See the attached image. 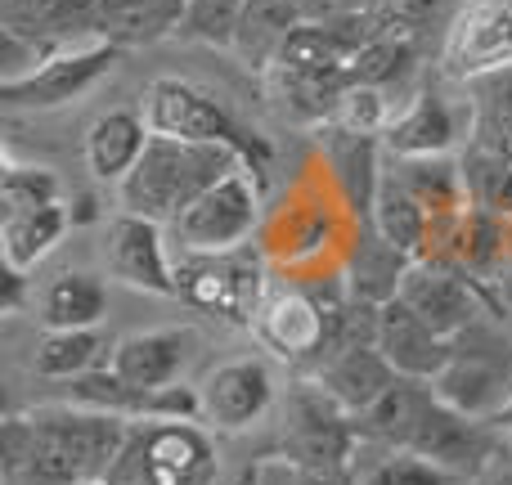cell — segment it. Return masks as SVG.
Segmentation results:
<instances>
[{"instance_id":"6da1fadb","label":"cell","mask_w":512,"mask_h":485,"mask_svg":"<svg viewBox=\"0 0 512 485\" xmlns=\"http://www.w3.org/2000/svg\"><path fill=\"white\" fill-rule=\"evenodd\" d=\"M131 436V418L86 405H36L5 418V485H95L108 481Z\"/></svg>"},{"instance_id":"7a4b0ae2","label":"cell","mask_w":512,"mask_h":485,"mask_svg":"<svg viewBox=\"0 0 512 485\" xmlns=\"http://www.w3.org/2000/svg\"><path fill=\"white\" fill-rule=\"evenodd\" d=\"M243 158L225 144H189L153 135L140 167L117 185V207L126 216L171 225L185 207H194L212 185H221L230 171H239Z\"/></svg>"},{"instance_id":"3957f363","label":"cell","mask_w":512,"mask_h":485,"mask_svg":"<svg viewBox=\"0 0 512 485\" xmlns=\"http://www.w3.org/2000/svg\"><path fill=\"white\" fill-rule=\"evenodd\" d=\"M144 117H149L153 135H167V140H189V144H225L243 158V167L252 171L256 180H270L274 153L270 144L256 131L239 122L212 90L194 86L185 77H158L144 90Z\"/></svg>"},{"instance_id":"277c9868","label":"cell","mask_w":512,"mask_h":485,"mask_svg":"<svg viewBox=\"0 0 512 485\" xmlns=\"http://www.w3.org/2000/svg\"><path fill=\"white\" fill-rule=\"evenodd\" d=\"M113 485H216L221 454L203 423L194 418H149L131 423L122 454H117Z\"/></svg>"},{"instance_id":"5b68a950","label":"cell","mask_w":512,"mask_h":485,"mask_svg":"<svg viewBox=\"0 0 512 485\" xmlns=\"http://www.w3.org/2000/svg\"><path fill=\"white\" fill-rule=\"evenodd\" d=\"M176 297L221 315L225 324L252 328L265 306V265L252 252H176Z\"/></svg>"},{"instance_id":"8992f818","label":"cell","mask_w":512,"mask_h":485,"mask_svg":"<svg viewBox=\"0 0 512 485\" xmlns=\"http://www.w3.org/2000/svg\"><path fill=\"white\" fill-rule=\"evenodd\" d=\"M261 194L265 185L248 167L230 171L221 185H212L194 207H185L167 225V239L176 243V252H239L261 225Z\"/></svg>"},{"instance_id":"52a82bcc","label":"cell","mask_w":512,"mask_h":485,"mask_svg":"<svg viewBox=\"0 0 512 485\" xmlns=\"http://www.w3.org/2000/svg\"><path fill=\"white\" fill-rule=\"evenodd\" d=\"M432 387L445 405L463 414L495 418L512 400V342L477 319L468 333L454 337V355Z\"/></svg>"},{"instance_id":"ba28073f","label":"cell","mask_w":512,"mask_h":485,"mask_svg":"<svg viewBox=\"0 0 512 485\" xmlns=\"http://www.w3.org/2000/svg\"><path fill=\"white\" fill-rule=\"evenodd\" d=\"M283 454L306 472H351V459L360 454L355 418L315 378L292 387L283 405Z\"/></svg>"},{"instance_id":"9c48e42d","label":"cell","mask_w":512,"mask_h":485,"mask_svg":"<svg viewBox=\"0 0 512 485\" xmlns=\"http://www.w3.org/2000/svg\"><path fill=\"white\" fill-rule=\"evenodd\" d=\"M122 59L113 41H72L59 45L32 77L23 81H9L0 86V104L5 108H63V104H77L81 95L99 86V81L113 72V63Z\"/></svg>"},{"instance_id":"30bf717a","label":"cell","mask_w":512,"mask_h":485,"mask_svg":"<svg viewBox=\"0 0 512 485\" xmlns=\"http://www.w3.org/2000/svg\"><path fill=\"white\" fill-rule=\"evenodd\" d=\"M512 68V0H463L441 41V77L472 81Z\"/></svg>"},{"instance_id":"8fae6325","label":"cell","mask_w":512,"mask_h":485,"mask_svg":"<svg viewBox=\"0 0 512 485\" xmlns=\"http://www.w3.org/2000/svg\"><path fill=\"white\" fill-rule=\"evenodd\" d=\"M499 441H504V432H499L490 418H472V414H463V409L445 405V400L436 396L432 405H427V414H423V423H418L409 450L423 454V459H432L436 468L454 472V477L477 481L495 468Z\"/></svg>"},{"instance_id":"7c38bea8","label":"cell","mask_w":512,"mask_h":485,"mask_svg":"<svg viewBox=\"0 0 512 485\" xmlns=\"http://www.w3.org/2000/svg\"><path fill=\"white\" fill-rule=\"evenodd\" d=\"M104 265L117 283L149 297H176V256L167 225L144 216H113L104 230Z\"/></svg>"},{"instance_id":"4fadbf2b","label":"cell","mask_w":512,"mask_h":485,"mask_svg":"<svg viewBox=\"0 0 512 485\" xmlns=\"http://www.w3.org/2000/svg\"><path fill=\"white\" fill-rule=\"evenodd\" d=\"M459 140H472V108L468 99H450L436 86L414 90L405 113L387 126L382 149L387 158H441L454 153Z\"/></svg>"},{"instance_id":"5bb4252c","label":"cell","mask_w":512,"mask_h":485,"mask_svg":"<svg viewBox=\"0 0 512 485\" xmlns=\"http://www.w3.org/2000/svg\"><path fill=\"white\" fill-rule=\"evenodd\" d=\"M256 337L270 346L279 360H288L292 369H301L306 378H315L324 364V346H328V306L310 301L301 288H283L270 292L256 315Z\"/></svg>"},{"instance_id":"9a60e30c","label":"cell","mask_w":512,"mask_h":485,"mask_svg":"<svg viewBox=\"0 0 512 485\" xmlns=\"http://www.w3.org/2000/svg\"><path fill=\"white\" fill-rule=\"evenodd\" d=\"M203 400V423L216 432H248L256 427L274 405V373L256 355H239V360L216 364L198 387Z\"/></svg>"},{"instance_id":"2e32d148","label":"cell","mask_w":512,"mask_h":485,"mask_svg":"<svg viewBox=\"0 0 512 485\" xmlns=\"http://www.w3.org/2000/svg\"><path fill=\"white\" fill-rule=\"evenodd\" d=\"M319 153H324L328 176H333L346 212L355 221H369L373 198L382 189V171H387L382 135H360V131H346V126L328 122V126H319Z\"/></svg>"},{"instance_id":"e0dca14e","label":"cell","mask_w":512,"mask_h":485,"mask_svg":"<svg viewBox=\"0 0 512 485\" xmlns=\"http://www.w3.org/2000/svg\"><path fill=\"white\" fill-rule=\"evenodd\" d=\"M373 346L387 355V364L400 373V378H414V382H436L445 373L454 355V342L441 337L414 306L405 301H387L378 306V333H373Z\"/></svg>"},{"instance_id":"ac0fdd59","label":"cell","mask_w":512,"mask_h":485,"mask_svg":"<svg viewBox=\"0 0 512 485\" xmlns=\"http://www.w3.org/2000/svg\"><path fill=\"white\" fill-rule=\"evenodd\" d=\"M400 301L414 306L441 337H459L477 324V292L468 283V270L459 265H436V261H414L400 283Z\"/></svg>"},{"instance_id":"d6986e66","label":"cell","mask_w":512,"mask_h":485,"mask_svg":"<svg viewBox=\"0 0 512 485\" xmlns=\"http://www.w3.org/2000/svg\"><path fill=\"white\" fill-rule=\"evenodd\" d=\"M198 355V333L194 328H144V333H126L113 342V360L108 369L126 378L131 387H171L189 360Z\"/></svg>"},{"instance_id":"ffe728a7","label":"cell","mask_w":512,"mask_h":485,"mask_svg":"<svg viewBox=\"0 0 512 485\" xmlns=\"http://www.w3.org/2000/svg\"><path fill=\"white\" fill-rule=\"evenodd\" d=\"M153 131L144 108H108L104 117H95L86 131V167L104 185H122L135 167H140L144 149H149Z\"/></svg>"},{"instance_id":"44dd1931","label":"cell","mask_w":512,"mask_h":485,"mask_svg":"<svg viewBox=\"0 0 512 485\" xmlns=\"http://www.w3.org/2000/svg\"><path fill=\"white\" fill-rule=\"evenodd\" d=\"M315 382L346 409V414L360 418L364 409H373L391 387H396L400 373L391 369L387 355H382L373 342H355V346H346L342 355H333V360L315 373Z\"/></svg>"},{"instance_id":"7402d4cb","label":"cell","mask_w":512,"mask_h":485,"mask_svg":"<svg viewBox=\"0 0 512 485\" xmlns=\"http://www.w3.org/2000/svg\"><path fill=\"white\" fill-rule=\"evenodd\" d=\"M189 18V0H95V36L117 50H140L176 36Z\"/></svg>"},{"instance_id":"603a6c76","label":"cell","mask_w":512,"mask_h":485,"mask_svg":"<svg viewBox=\"0 0 512 485\" xmlns=\"http://www.w3.org/2000/svg\"><path fill=\"white\" fill-rule=\"evenodd\" d=\"M409 265L414 261L382 239L373 230V221H360V234L351 243V261H346V297L364 301V306H387V301L400 297Z\"/></svg>"},{"instance_id":"cb8c5ba5","label":"cell","mask_w":512,"mask_h":485,"mask_svg":"<svg viewBox=\"0 0 512 485\" xmlns=\"http://www.w3.org/2000/svg\"><path fill=\"white\" fill-rule=\"evenodd\" d=\"M0 27L45 45L99 41L95 0H0Z\"/></svg>"},{"instance_id":"d4e9b609","label":"cell","mask_w":512,"mask_h":485,"mask_svg":"<svg viewBox=\"0 0 512 485\" xmlns=\"http://www.w3.org/2000/svg\"><path fill=\"white\" fill-rule=\"evenodd\" d=\"M432 400H436L432 382L400 378L378 405L355 418V436H360V445H378V450H409Z\"/></svg>"},{"instance_id":"484cf974","label":"cell","mask_w":512,"mask_h":485,"mask_svg":"<svg viewBox=\"0 0 512 485\" xmlns=\"http://www.w3.org/2000/svg\"><path fill=\"white\" fill-rule=\"evenodd\" d=\"M301 27L297 0H248L239 18V32H234V54H239L243 68H252L256 77H265L279 50L288 45V36Z\"/></svg>"},{"instance_id":"4316f807","label":"cell","mask_w":512,"mask_h":485,"mask_svg":"<svg viewBox=\"0 0 512 485\" xmlns=\"http://www.w3.org/2000/svg\"><path fill=\"white\" fill-rule=\"evenodd\" d=\"M108 315V288L90 270H63L36 297V319L45 328H99Z\"/></svg>"},{"instance_id":"83f0119b","label":"cell","mask_w":512,"mask_h":485,"mask_svg":"<svg viewBox=\"0 0 512 485\" xmlns=\"http://www.w3.org/2000/svg\"><path fill=\"white\" fill-rule=\"evenodd\" d=\"M396 180L427 207V216H463L468 212V189H463V167L454 153L441 158H387Z\"/></svg>"},{"instance_id":"f1b7e54d","label":"cell","mask_w":512,"mask_h":485,"mask_svg":"<svg viewBox=\"0 0 512 485\" xmlns=\"http://www.w3.org/2000/svg\"><path fill=\"white\" fill-rule=\"evenodd\" d=\"M113 360V346L99 328H45L32 351V369L50 382H72Z\"/></svg>"},{"instance_id":"f546056e","label":"cell","mask_w":512,"mask_h":485,"mask_svg":"<svg viewBox=\"0 0 512 485\" xmlns=\"http://www.w3.org/2000/svg\"><path fill=\"white\" fill-rule=\"evenodd\" d=\"M68 230H72V216L63 203L5 216V225H0V261L14 265V270H36L63 243Z\"/></svg>"},{"instance_id":"4dcf8cb0","label":"cell","mask_w":512,"mask_h":485,"mask_svg":"<svg viewBox=\"0 0 512 485\" xmlns=\"http://www.w3.org/2000/svg\"><path fill=\"white\" fill-rule=\"evenodd\" d=\"M463 99L472 108L468 144H481V149L512 158V68H495L463 81Z\"/></svg>"},{"instance_id":"1f68e13d","label":"cell","mask_w":512,"mask_h":485,"mask_svg":"<svg viewBox=\"0 0 512 485\" xmlns=\"http://www.w3.org/2000/svg\"><path fill=\"white\" fill-rule=\"evenodd\" d=\"M369 221H373V230H378L391 247H400L409 261H418V256L427 252L432 216H427V207L418 203L405 185H400L391 167L382 171V189H378V198H373V216H369Z\"/></svg>"},{"instance_id":"d6a6232c","label":"cell","mask_w":512,"mask_h":485,"mask_svg":"<svg viewBox=\"0 0 512 485\" xmlns=\"http://www.w3.org/2000/svg\"><path fill=\"white\" fill-rule=\"evenodd\" d=\"M463 167V189H468V207L486 216H512V158L490 153L481 144H468L459 153Z\"/></svg>"},{"instance_id":"836d02e7","label":"cell","mask_w":512,"mask_h":485,"mask_svg":"<svg viewBox=\"0 0 512 485\" xmlns=\"http://www.w3.org/2000/svg\"><path fill=\"white\" fill-rule=\"evenodd\" d=\"M418 59V41H400V36H382V41L364 45L351 59V86H378V90H396L400 81L414 72Z\"/></svg>"},{"instance_id":"e575fe53","label":"cell","mask_w":512,"mask_h":485,"mask_svg":"<svg viewBox=\"0 0 512 485\" xmlns=\"http://www.w3.org/2000/svg\"><path fill=\"white\" fill-rule=\"evenodd\" d=\"M360 485H468L454 472L436 468L414 450H382V459L360 477Z\"/></svg>"},{"instance_id":"d590c367","label":"cell","mask_w":512,"mask_h":485,"mask_svg":"<svg viewBox=\"0 0 512 485\" xmlns=\"http://www.w3.org/2000/svg\"><path fill=\"white\" fill-rule=\"evenodd\" d=\"M59 203V176L50 167H18L9 162L5 176H0V207L5 216L14 212H36V207Z\"/></svg>"},{"instance_id":"8d00e7d4","label":"cell","mask_w":512,"mask_h":485,"mask_svg":"<svg viewBox=\"0 0 512 485\" xmlns=\"http://www.w3.org/2000/svg\"><path fill=\"white\" fill-rule=\"evenodd\" d=\"M243 5H248V0H189V18H185V27H180V36L216 45V50H234V32H239Z\"/></svg>"},{"instance_id":"74e56055","label":"cell","mask_w":512,"mask_h":485,"mask_svg":"<svg viewBox=\"0 0 512 485\" xmlns=\"http://www.w3.org/2000/svg\"><path fill=\"white\" fill-rule=\"evenodd\" d=\"M391 122H396L391 117V90H378V86H346L333 117V126H346V131H360V135H387Z\"/></svg>"},{"instance_id":"f35d334b","label":"cell","mask_w":512,"mask_h":485,"mask_svg":"<svg viewBox=\"0 0 512 485\" xmlns=\"http://www.w3.org/2000/svg\"><path fill=\"white\" fill-rule=\"evenodd\" d=\"M436 9H441V0H369V18L378 36H400V41H423Z\"/></svg>"},{"instance_id":"ab89813d","label":"cell","mask_w":512,"mask_h":485,"mask_svg":"<svg viewBox=\"0 0 512 485\" xmlns=\"http://www.w3.org/2000/svg\"><path fill=\"white\" fill-rule=\"evenodd\" d=\"M23 301H27V270L0 265V310H5V315H18Z\"/></svg>"},{"instance_id":"60d3db41","label":"cell","mask_w":512,"mask_h":485,"mask_svg":"<svg viewBox=\"0 0 512 485\" xmlns=\"http://www.w3.org/2000/svg\"><path fill=\"white\" fill-rule=\"evenodd\" d=\"M68 216H72V225H90V221H99V203L90 194H81L77 203L68 207Z\"/></svg>"},{"instance_id":"b9f144b4","label":"cell","mask_w":512,"mask_h":485,"mask_svg":"<svg viewBox=\"0 0 512 485\" xmlns=\"http://www.w3.org/2000/svg\"><path fill=\"white\" fill-rule=\"evenodd\" d=\"M468 485H512V472H504V468H490L486 477H477V481H468Z\"/></svg>"},{"instance_id":"7bdbcfd3","label":"cell","mask_w":512,"mask_h":485,"mask_svg":"<svg viewBox=\"0 0 512 485\" xmlns=\"http://www.w3.org/2000/svg\"><path fill=\"white\" fill-rule=\"evenodd\" d=\"M490 423H495V427H499V432H504V441H512V400H508V405H504V409H499V414H495V418H490Z\"/></svg>"},{"instance_id":"ee69618b","label":"cell","mask_w":512,"mask_h":485,"mask_svg":"<svg viewBox=\"0 0 512 485\" xmlns=\"http://www.w3.org/2000/svg\"><path fill=\"white\" fill-rule=\"evenodd\" d=\"M95 485H113V481H95Z\"/></svg>"}]
</instances>
